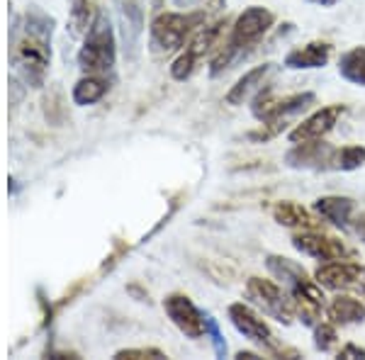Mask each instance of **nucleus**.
Returning <instances> with one entry per match:
<instances>
[{"label":"nucleus","instance_id":"nucleus-8","mask_svg":"<svg viewBox=\"0 0 365 360\" xmlns=\"http://www.w3.org/2000/svg\"><path fill=\"white\" fill-rule=\"evenodd\" d=\"M163 309L170 322L175 324L180 334H185L187 339H200L207 329H205V317L200 314V309L192 304V299L187 294H168L163 299Z\"/></svg>","mask_w":365,"mask_h":360},{"label":"nucleus","instance_id":"nucleus-26","mask_svg":"<svg viewBox=\"0 0 365 360\" xmlns=\"http://www.w3.org/2000/svg\"><path fill=\"white\" fill-rule=\"evenodd\" d=\"M205 329H207L210 336H212V346H215L217 358H227V341H225V336H222V331H220V324H217V319L215 317H205Z\"/></svg>","mask_w":365,"mask_h":360},{"label":"nucleus","instance_id":"nucleus-23","mask_svg":"<svg viewBox=\"0 0 365 360\" xmlns=\"http://www.w3.org/2000/svg\"><path fill=\"white\" fill-rule=\"evenodd\" d=\"M273 220L278 224H282V227H307V229L314 227V222H312V217L307 215V210H302L295 202L275 205Z\"/></svg>","mask_w":365,"mask_h":360},{"label":"nucleus","instance_id":"nucleus-12","mask_svg":"<svg viewBox=\"0 0 365 360\" xmlns=\"http://www.w3.org/2000/svg\"><path fill=\"white\" fill-rule=\"evenodd\" d=\"M314 277L322 287H327V290H344V287L356 285L361 277H365V268H361V265H356V263L334 261V263L322 265V268L314 273Z\"/></svg>","mask_w":365,"mask_h":360},{"label":"nucleus","instance_id":"nucleus-3","mask_svg":"<svg viewBox=\"0 0 365 360\" xmlns=\"http://www.w3.org/2000/svg\"><path fill=\"white\" fill-rule=\"evenodd\" d=\"M78 63L86 73H105L115 66V32L110 20L98 17L91 32L86 34V44L78 51Z\"/></svg>","mask_w":365,"mask_h":360},{"label":"nucleus","instance_id":"nucleus-16","mask_svg":"<svg viewBox=\"0 0 365 360\" xmlns=\"http://www.w3.org/2000/svg\"><path fill=\"white\" fill-rule=\"evenodd\" d=\"M314 210L319 212L327 222L336 224V227L346 229L353 215V200L349 197H336V195H329V197H319L314 202Z\"/></svg>","mask_w":365,"mask_h":360},{"label":"nucleus","instance_id":"nucleus-31","mask_svg":"<svg viewBox=\"0 0 365 360\" xmlns=\"http://www.w3.org/2000/svg\"><path fill=\"white\" fill-rule=\"evenodd\" d=\"M237 358H258V356H256V353H244V351H241Z\"/></svg>","mask_w":365,"mask_h":360},{"label":"nucleus","instance_id":"nucleus-29","mask_svg":"<svg viewBox=\"0 0 365 360\" xmlns=\"http://www.w3.org/2000/svg\"><path fill=\"white\" fill-rule=\"evenodd\" d=\"M309 3L324 5V8H331V5H336V3H339V0H309Z\"/></svg>","mask_w":365,"mask_h":360},{"label":"nucleus","instance_id":"nucleus-1","mask_svg":"<svg viewBox=\"0 0 365 360\" xmlns=\"http://www.w3.org/2000/svg\"><path fill=\"white\" fill-rule=\"evenodd\" d=\"M273 22H275V17L268 8H261V5L246 8L244 13L237 17V22H234L227 44L222 46L220 54H217L215 61H212V68H210L212 76H217L225 68H229V63H232L234 58L246 49V46L256 44L258 39H261L263 34L273 27Z\"/></svg>","mask_w":365,"mask_h":360},{"label":"nucleus","instance_id":"nucleus-9","mask_svg":"<svg viewBox=\"0 0 365 360\" xmlns=\"http://www.w3.org/2000/svg\"><path fill=\"white\" fill-rule=\"evenodd\" d=\"M220 32H222V25H212V27L200 29V32L195 34V39L190 42V46L185 49V54H180L173 61V66H170V76H173L175 81H185L187 76L195 71L200 58H202L212 46H215V42L220 39Z\"/></svg>","mask_w":365,"mask_h":360},{"label":"nucleus","instance_id":"nucleus-18","mask_svg":"<svg viewBox=\"0 0 365 360\" xmlns=\"http://www.w3.org/2000/svg\"><path fill=\"white\" fill-rule=\"evenodd\" d=\"M120 15H122V29H125V44L134 54L139 44V37L144 32V20H141V8L137 0H122L120 3Z\"/></svg>","mask_w":365,"mask_h":360},{"label":"nucleus","instance_id":"nucleus-19","mask_svg":"<svg viewBox=\"0 0 365 360\" xmlns=\"http://www.w3.org/2000/svg\"><path fill=\"white\" fill-rule=\"evenodd\" d=\"M339 73L349 83L365 86V46H353L339 61Z\"/></svg>","mask_w":365,"mask_h":360},{"label":"nucleus","instance_id":"nucleus-14","mask_svg":"<svg viewBox=\"0 0 365 360\" xmlns=\"http://www.w3.org/2000/svg\"><path fill=\"white\" fill-rule=\"evenodd\" d=\"M331 58V44L327 42H309L304 46H297L285 56L287 68H322Z\"/></svg>","mask_w":365,"mask_h":360},{"label":"nucleus","instance_id":"nucleus-30","mask_svg":"<svg viewBox=\"0 0 365 360\" xmlns=\"http://www.w3.org/2000/svg\"><path fill=\"white\" fill-rule=\"evenodd\" d=\"M356 232H358V236H361V239L365 241V217H363V220H358V229H356Z\"/></svg>","mask_w":365,"mask_h":360},{"label":"nucleus","instance_id":"nucleus-21","mask_svg":"<svg viewBox=\"0 0 365 360\" xmlns=\"http://www.w3.org/2000/svg\"><path fill=\"white\" fill-rule=\"evenodd\" d=\"M98 20V10L93 0H73L71 5V29L73 34H88Z\"/></svg>","mask_w":365,"mask_h":360},{"label":"nucleus","instance_id":"nucleus-22","mask_svg":"<svg viewBox=\"0 0 365 360\" xmlns=\"http://www.w3.org/2000/svg\"><path fill=\"white\" fill-rule=\"evenodd\" d=\"M108 93V83L98 76L88 73V78H81L73 88V103L76 105H93Z\"/></svg>","mask_w":365,"mask_h":360},{"label":"nucleus","instance_id":"nucleus-15","mask_svg":"<svg viewBox=\"0 0 365 360\" xmlns=\"http://www.w3.org/2000/svg\"><path fill=\"white\" fill-rule=\"evenodd\" d=\"M327 317L331 319L334 324H341V326H346V324H358L365 319V307L361 299L351 297V294H339V297H334L331 304H329Z\"/></svg>","mask_w":365,"mask_h":360},{"label":"nucleus","instance_id":"nucleus-6","mask_svg":"<svg viewBox=\"0 0 365 360\" xmlns=\"http://www.w3.org/2000/svg\"><path fill=\"white\" fill-rule=\"evenodd\" d=\"M13 61L27 81L39 83L46 66H49V39L34 37V34L27 32L25 37L15 44Z\"/></svg>","mask_w":365,"mask_h":360},{"label":"nucleus","instance_id":"nucleus-10","mask_svg":"<svg viewBox=\"0 0 365 360\" xmlns=\"http://www.w3.org/2000/svg\"><path fill=\"white\" fill-rule=\"evenodd\" d=\"M344 115V105H329V108H322L319 112L309 115L304 122L290 132V141L292 144H304V141H319L324 134H329L334 127H336L339 117Z\"/></svg>","mask_w":365,"mask_h":360},{"label":"nucleus","instance_id":"nucleus-7","mask_svg":"<svg viewBox=\"0 0 365 360\" xmlns=\"http://www.w3.org/2000/svg\"><path fill=\"white\" fill-rule=\"evenodd\" d=\"M229 319H232L234 329H237L239 334H244V339H249L251 344L263 346L270 353H278V341H275L270 326L251 309V307H246L241 302L232 304L229 307Z\"/></svg>","mask_w":365,"mask_h":360},{"label":"nucleus","instance_id":"nucleus-5","mask_svg":"<svg viewBox=\"0 0 365 360\" xmlns=\"http://www.w3.org/2000/svg\"><path fill=\"white\" fill-rule=\"evenodd\" d=\"M246 292L266 314L278 319L280 324H290L295 307H292V297L287 299L280 285H275L273 280H263V277H249Z\"/></svg>","mask_w":365,"mask_h":360},{"label":"nucleus","instance_id":"nucleus-11","mask_svg":"<svg viewBox=\"0 0 365 360\" xmlns=\"http://www.w3.org/2000/svg\"><path fill=\"white\" fill-rule=\"evenodd\" d=\"M292 246H295L299 253H304V256L319 258V261H344L351 253L341 241L329 239V236H324V234H314V232L292 236Z\"/></svg>","mask_w":365,"mask_h":360},{"label":"nucleus","instance_id":"nucleus-25","mask_svg":"<svg viewBox=\"0 0 365 360\" xmlns=\"http://www.w3.org/2000/svg\"><path fill=\"white\" fill-rule=\"evenodd\" d=\"M314 346L317 351L322 353H329L334 346H336V329L331 326V324H319L314 331Z\"/></svg>","mask_w":365,"mask_h":360},{"label":"nucleus","instance_id":"nucleus-28","mask_svg":"<svg viewBox=\"0 0 365 360\" xmlns=\"http://www.w3.org/2000/svg\"><path fill=\"white\" fill-rule=\"evenodd\" d=\"M339 358H365V348L349 344V346H346V348H341Z\"/></svg>","mask_w":365,"mask_h":360},{"label":"nucleus","instance_id":"nucleus-2","mask_svg":"<svg viewBox=\"0 0 365 360\" xmlns=\"http://www.w3.org/2000/svg\"><path fill=\"white\" fill-rule=\"evenodd\" d=\"M205 22V13H163L151 22V49L156 54H168V51L180 49L182 42L187 39V34L195 27H200Z\"/></svg>","mask_w":365,"mask_h":360},{"label":"nucleus","instance_id":"nucleus-20","mask_svg":"<svg viewBox=\"0 0 365 360\" xmlns=\"http://www.w3.org/2000/svg\"><path fill=\"white\" fill-rule=\"evenodd\" d=\"M331 151L327 149V144H317V141H304V144H297L295 151L287 153V163L290 166H312V163H322V161H331Z\"/></svg>","mask_w":365,"mask_h":360},{"label":"nucleus","instance_id":"nucleus-27","mask_svg":"<svg viewBox=\"0 0 365 360\" xmlns=\"http://www.w3.org/2000/svg\"><path fill=\"white\" fill-rule=\"evenodd\" d=\"M115 358H120V360H141V358H166V353L163 351H158V348H127V351H120Z\"/></svg>","mask_w":365,"mask_h":360},{"label":"nucleus","instance_id":"nucleus-4","mask_svg":"<svg viewBox=\"0 0 365 360\" xmlns=\"http://www.w3.org/2000/svg\"><path fill=\"white\" fill-rule=\"evenodd\" d=\"M314 100H317L314 93H297V96H287L282 100H270V98L256 96V100H253V117L266 122L270 127L268 134H275L285 127L282 122L299 115V112H304L309 105H314Z\"/></svg>","mask_w":365,"mask_h":360},{"label":"nucleus","instance_id":"nucleus-24","mask_svg":"<svg viewBox=\"0 0 365 360\" xmlns=\"http://www.w3.org/2000/svg\"><path fill=\"white\" fill-rule=\"evenodd\" d=\"M334 168L339 170H356L365 163V146H346L331 158Z\"/></svg>","mask_w":365,"mask_h":360},{"label":"nucleus","instance_id":"nucleus-13","mask_svg":"<svg viewBox=\"0 0 365 360\" xmlns=\"http://www.w3.org/2000/svg\"><path fill=\"white\" fill-rule=\"evenodd\" d=\"M273 71H275L273 63H263V66H256V68H251L249 73H244L237 81V86L227 93V98H225L227 105H244L251 96H258Z\"/></svg>","mask_w":365,"mask_h":360},{"label":"nucleus","instance_id":"nucleus-17","mask_svg":"<svg viewBox=\"0 0 365 360\" xmlns=\"http://www.w3.org/2000/svg\"><path fill=\"white\" fill-rule=\"evenodd\" d=\"M266 265H268L270 273H273L275 277H278V280H282L287 287H290V292L297 290V287H302V285H307V282H309V277L302 270V265H297L295 261H290V258L268 256Z\"/></svg>","mask_w":365,"mask_h":360}]
</instances>
